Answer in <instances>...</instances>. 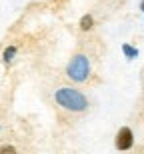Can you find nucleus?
Here are the masks:
<instances>
[{"instance_id":"1","label":"nucleus","mask_w":144,"mask_h":154,"mask_svg":"<svg viewBox=\"0 0 144 154\" xmlns=\"http://www.w3.org/2000/svg\"><path fill=\"white\" fill-rule=\"evenodd\" d=\"M54 100L60 108L68 110V112H86L88 110V98L80 90H76L72 86H60L54 92Z\"/></svg>"},{"instance_id":"7","label":"nucleus","mask_w":144,"mask_h":154,"mask_svg":"<svg viewBox=\"0 0 144 154\" xmlns=\"http://www.w3.org/2000/svg\"><path fill=\"white\" fill-rule=\"evenodd\" d=\"M0 152H16L14 146H0Z\"/></svg>"},{"instance_id":"8","label":"nucleus","mask_w":144,"mask_h":154,"mask_svg":"<svg viewBox=\"0 0 144 154\" xmlns=\"http://www.w3.org/2000/svg\"><path fill=\"white\" fill-rule=\"evenodd\" d=\"M140 10L144 12V0H142V2H140Z\"/></svg>"},{"instance_id":"5","label":"nucleus","mask_w":144,"mask_h":154,"mask_svg":"<svg viewBox=\"0 0 144 154\" xmlns=\"http://www.w3.org/2000/svg\"><path fill=\"white\" fill-rule=\"evenodd\" d=\"M92 26H94V16L92 14H84L80 18V30L82 32H88V30H92Z\"/></svg>"},{"instance_id":"9","label":"nucleus","mask_w":144,"mask_h":154,"mask_svg":"<svg viewBox=\"0 0 144 154\" xmlns=\"http://www.w3.org/2000/svg\"><path fill=\"white\" fill-rule=\"evenodd\" d=\"M0 128H2V126H0Z\"/></svg>"},{"instance_id":"3","label":"nucleus","mask_w":144,"mask_h":154,"mask_svg":"<svg viewBox=\"0 0 144 154\" xmlns=\"http://www.w3.org/2000/svg\"><path fill=\"white\" fill-rule=\"evenodd\" d=\"M134 146V132L128 126H122L116 132V148L118 150H130Z\"/></svg>"},{"instance_id":"4","label":"nucleus","mask_w":144,"mask_h":154,"mask_svg":"<svg viewBox=\"0 0 144 154\" xmlns=\"http://www.w3.org/2000/svg\"><path fill=\"white\" fill-rule=\"evenodd\" d=\"M16 54H18V46H14V44L6 46L4 50H2V62H4V66H10V64L14 62Z\"/></svg>"},{"instance_id":"6","label":"nucleus","mask_w":144,"mask_h":154,"mask_svg":"<svg viewBox=\"0 0 144 154\" xmlns=\"http://www.w3.org/2000/svg\"><path fill=\"white\" fill-rule=\"evenodd\" d=\"M122 54L128 58V60H134V58H138V48H134L130 44H122Z\"/></svg>"},{"instance_id":"2","label":"nucleus","mask_w":144,"mask_h":154,"mask_svg":"<svg viewBox=\"0 0 144 154\" xmlns=\"http://www.w3.org/2000/svg\"><path fill=\"white\" fill-rule=\"evenodd\" d=\"M66 76L76 84H82L90 78V60L86 54L78 52L70 58V62L66 64Z\"/></svg>"}]
</instances>
